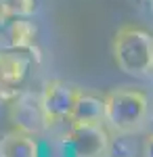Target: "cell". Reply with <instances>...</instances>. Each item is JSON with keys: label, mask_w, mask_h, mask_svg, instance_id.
Wrapping results in <instances>:
<instances>
[{"label": "cell", "mask_w": 153, "mask_h": 157, "mask_svg": "<svg viewBox=\"0 0 153 157\" xmlns=\"http://www.w3.org/2000/svg\"><path fill=\"white\" fill-rule=\"evenodd\" d=\"M19 94H21V88H19V86L0 80V105H9V107H11Z\"/></svg>", "instance_id": "cell-12"}, {"label": "cell", "mask_w": 153, "mask_h": 157, "mask_svg": "<svg viewBox=\"0 0 153 157\" xmlns=\"http://www.w3.org/2000/svg\"><path fill=\"white\" fill-rule=\"evenodd\" d=\"M11 121L15 130L32 136H42L48 132V115L42 105V94L21 90V94L11 105Z\"/></svg>", "instance_id": "cell-3"}, {"label": "cell", "mask_w": 153, "mask_h": 157, "mask_svg": "<svg viewBox=\"0 0 153 157\" xmlns=\"http://www.w3.org/2000/svg\"><path fill=\"white\" fill-rule=\"evenodd\" d=\"M151 9H153V0H151Z\"/></svg>", "instance_id": "cell-15"}, {"label": "cell", "mask_w": 153, "mask_h": 157, "mask_svg": "<svg viewBox=\"0 0 153 157\" xmlns=\"http://www.w3.org/2000/svg\"><path fill=\"white\" fill-rule=\"evenodd\" d=\"M143 155L145 157H153V132H149L143 140Z\"/></svg>", "instance_id": "cell-13"}, {"label": "cell", "mask_w": 153, "mask_h": 157, "mask_svg": "<svg viewBox=\"0 0 153 157\" xmlns=\"http://www.w3.org/2000/svg\"><path fill=\"white\" fill-rule=\"evenodd\" d=\"M36 36L38 29L29 17H13L11 21L0 25V48H19L32 52L36 46Z\"/></svg>", "instance_id": "cell-6"}, {"label": "cell", "mask_w": 153, "mask_h": 157, "mask_svg": "<svg viewBox=\"0 0 153 157\" xmlns=\"http://www.w3.org/2000/svg\"><path fill=\"white\" fill-rule=\"evenodd\" d=\"M38 136L13 130L4 138H0V157H42V143Z\"/></svg>", "instance_id": "cell-9"}, {"label": "cell", "mask_w": 153, "mask_h": 157, "mask_svg": "<svg viewBox=\"0 0 153 157\" xmlns=\"http://www.w3.org/2000/svg\"><path fill=\"white\" fill-rule=\"evenodd\" d=\"M143 143L134 138V132H116V136L109 140L107 157H141Z\"/></svg>", "instance_id": "cell-10"}, {"label": "cell", "mask_w": 153, "mask_h": 157, "mask_svg": "<svg viewBox=\"0 0 153 157\" xmlns=\"http://www.w3.org/2000/svg\"><path fill=\"white\" fill-rule=\"evenodd\" d=\"M32 65V52L19 48H0V80L21 86Z\"/></svg>", "instance_id": "cell-7"}, {"label": "cell", "mask_w": 153, "mask_h": 157, "mask_svg": "<svg viewBox=\"0 0 153 157\" xmlns=\"http://www.w3.org/2000/svg\"><path fill=\"white\" fill-rule=\"evenodd\" d=\"M118 67L130 75H149L153 65V36L141 27L124 25L113 38Z\"/></svg>", "instance_id": "cell-2"}, {"label": "cell", "mask_w": 153, "mask_h": 157, "mask_svg": "<svg viewBox=\"0 0 153 157\" xmlns=\"http://www.w3.org/2000/svg\"><path fill=\"white\" fill-rule=\"evenodd\" d=\"M71 157H107L109 140L103 124L96 126H69L63 136Z\"/></svg>", "instance_id": "cell-4"}, {"label": "cell", "mask_w": 153, "mask_h": 157, "mask_svg": "<svg viewBox=\"0 0 153 157\" xmlns=\"http://www.w3.org/2000/svg\"><path fill=\"white\" fill-rule=\"evenodd\" d=\"M149 75H153V65H151V73H149Z\"/></svg>", "instance_id": "cell-14"}, {"label": "cell", "mask_w": 153, "mask_h": 157, "mask_svg": "<svg viewBox=\"0 0 153 157\" xmlns=\"http://www.w3.org/2000/svg\"><path fill=\"white\" fill-rule=\"evenodd\" d=\"M0 4L11 19L13 17H32L38 9L36 0H0Z\"/></svg>", "instance_id": "cell-11"}, {"label": "cell", "mask_w": 153, "mask_h": 157, "mask_svg": "<svg viewBox=\"0 0 153 157\" xmlns=\"http://www.w3.org/2000/svg\"><path fill=\"white\" fill-rule=\"evenodd\" d=\"M147 2H151V0H147Z\"/></svg>", "instance_id": "cell-16"}, {"label": "cell", "mask_w": 153, "mask_h": 157, "mask_svg": "<svg viewBox=\"0 0 153 157\" xmlns=\"http://www.w3.org/2000/svg\"><path fill=\"white\" fill-rule=\"evenodd\" d=\"M71 126H96L105 124V97H96L88 92H80L69 115Z\"/></svg>", "instance_id": "cell-8"}, {"label": "cell", "mask_w": 153, "mask_h": 157, "mask_svg": "<svg viewBox=\"0 0 153 157\" xmlns=\"http://www.w3.org/2000/svg\"><path fill=\"white\" fill-rule=\"evenodd\" d=\"M149 113L147 94L132 88H116L105 94V124L113 132H136Z\"/></svg>", "instance_id": "cell-1"}, {"label": "cell", "mask_w": 153, "mask_h": 157, "mask_svg": "<svg viewBox=\"0 0 153 157\" xmlns=\"http://www.w3.org/2000/svg\"><path fill=\"white\" fill-rule=\"evenodd\" d=\"M80 92L82 90L78 86L61 82V80H53L44 86V90L40 94H42V105L48 115V130L61 121H69V115Z\"/></svg>", "instance_id": "cell-5"}]
</instances>
